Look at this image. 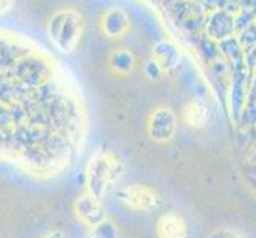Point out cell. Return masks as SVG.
Masks as SVG:
<instances>
[{"instance_id": "5", "label": "cell", "mask_w": 256, "mask_h": 238, "mask_svg": "<svg viewBox=\"0 0 256 238\" xmlns=\"http://www.w3.org/2000/svg\"><path fill=\"white\" fill-rule=\"evenodd\" d=\"M78 205H80V208H78V216L82 218V221L90 223V224L100 221L102 210H100L99 204H97V199L94 196H86V197L80 199Z\"/></svg>"}, {"instance_id": "4", "label": "cell", "mask_w": 256, "mask_h": 238, "mask_svg": "<svg viewBox=\"0 0 256 238\" xmlns=\"http://www.w3.org/2000/svg\"><path fill=\"white\" fill-rule=\"evenodd\" d=\"M158 234L160 238H186V226L178 215L169 213L158 223Z\"/></svg>"}, {"instance_id": "6", "label": "cell", "mask_w": 256, "mask_h": 238, "mask_svg": "<svg viewBox=\"0 0 256 238\" xmlns=\"http://www.w3.org/2000/svg\"><path fill=\"white\" fill-rule=\"evenodd\" d=\"M174 121V116L169 113V110H162L161 113H158L154 116V121L152 124V135H154L153 138H169L174 132V124H167L166 122Z\"/></svg>"}, {"instance_id": "3", "label": "cell", "mask_w": 256, "mask_h": 238, "mask_svg": "<svg viewBox=\"0 0 256 238\" xmlns=\"http://www.w3.org/2000/svg\"><path fill=\"white\" fill-rule=\"evenodd\" d=\"M122 202L134 210H152L158 205V196L145 186H129L121 194Z\"/></svg>"}, {"instance_id": "8", "label": "cell", "mask_w": 256, "mask_h": 238, "mask_svg": "<svg viewBox=\"0 0 256 238\" xmlns=\"http://www.w3.org/2000/svg\"><path fill=\"white\" fill-rule=\"evenodd\" d=\"M13 2H14V0H0V14L10 10L12 5H13Z\"/></svg>"}, {"instance_id": "1", "label": "cell", "mask_w": 256, "mask_h": 238, "mask_svg": "<svg viewBox=\"0 0 256 238\" xmlns=\"http://www.w3.org/2000/svg\"><path fill=\"white\" fill-rule=\"evenodd\" d=\"M82 27L83 22L80 14L70 10H64L51 17L48 30L51 41L60 51H72L78 40H80Z\"/></svg>"}, {"instance_id": "2", "label": "cell", "mask_w": 256, "mask_h": 238, "mask_svg": "<svg viewBox=\"0 0 256 238\" xmlns=\"http://www.w3.org/2000/svg\"><path fill=\"white\" fill-rule=\"evenodd\" d=\"M118 172L120 164L112 154L99 153L94 156L90 164V170H88V181H90V189L96 199L105 196L112 189L114 180L118 178Z\"/></svg>"}, {"instance_id": "7", "label": "cell", "mask_w": 256, "mask_h": 238, "mask_svg": "<svg viewBox=\"0 0 256 238\" xmlns=\"http://www.w3.org/2000/svg\"><path fill=\"white\" fill-rule=\"evenodd\" d=\"M184 116H186V121L191 126L199 127L206 121V108L199 103H191L184 111Z\"/></svg>"}]
</instances>
